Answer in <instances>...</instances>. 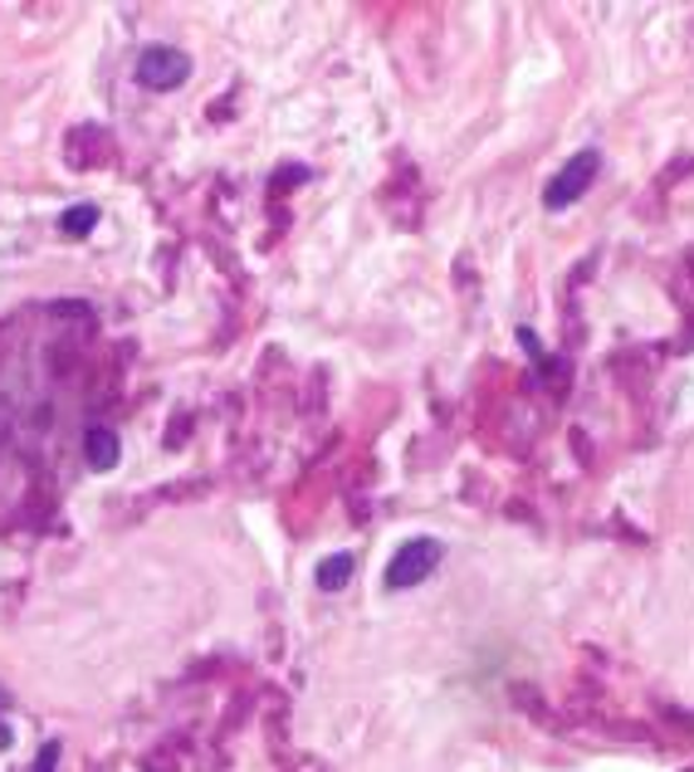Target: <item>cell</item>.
Listing matches in <instances>:
<instances>
[{
	"label": "cell",
	"mask_w": 694,
	"mask_h": 772,
	"mask_svg": "<svg viewBox=\"0 0 694 772\" xmlns=\"http://www.w3.org/2000/svg\"><path fill=\"white\" fill-rule=\"evenodd\" d=\"M597 172H602V152H597V147L572 152V157L558 166V176H552V182L543 186V206H548V210L578 206V200L587 196V186L597 182Z\"/></svg>",
	"instance_id": "6da1fadb"
},
{
	"label": "cell",
	"mask_w": 694,
	"mask_h": 772,
	"mask_svg": "<svg viewBox=\"0 0 694 772\" xmlns=\"http://www.w3.org/2000/svg\"><path fill=\"white\" fill-rule=\"evenodd\" d=\"M191 79V54L176 50V44H147L137 54V83L152 93H172Z\"/></svg>",
	"instance_id": "7a4b0ae2"
},
{
	"label": "cell",
	"mask_w": 694,
	"mask_h": 772,
	"mask_svg": "<svg viewBox=\"0 0 694 772\" xmlns=\"http://www.w3.org/2000/svg\"><path fill=\"white\" fill-rule=\"evenodd\" d=\"M435 563H441V543L435 538H406L402 548L392 553V563H386V587L392 591L416 587V581H426L435 573Z\"/></svg>",
	"instance_id": "3957f363"
},
{
	"label": "cell",
	"mask_w": 694,
	"mask_h": 772,
	"mask_svg": "<svg viewBox=\"0 0 694 772\" xmlns=\"http://www.w3.org/2000/svg\"><path fill=\"white\" fill-rule=\"evenodd\" d=\"M84 455H89L93 470H113L117 455H123L117 431H108V425H89V431H84Z\"/></svg>",
	"instance_id": "277c9868"
},
{
	"label": "cell",
	"mask_w": 694,
	"mask_h": 772,
	"mask_svg": "<svg viewBox=\"0 0 694 772\" xmlns=\"http://www.w3.org/2000/svg\"><path fill=\"white\" fill-rule=\"evenodd\" d=\"M352 573H358V557H352V553H333V557H323L319 573H313V577H319V587H323V591H343Z\"/></svg>",
	"instance_id": "5b68a950"
},
{
	"label": "cell",
	"mask_w": 694,
	"mask_h": 772,
	"mask_svg": "<svg viewBox=\"0 0 694 772\" xmlns=\"http://www.w3.org/2000/svg\"><path fill=\"white\" fill-rule=\"evenodd\" d=\"M93 220H99V206H93V200H84V206H69L64 216H59V230H64V235H89Z\"/></svg>",
	"instance_id": "8992f818"
},
{
	"label": "cell",
	"mask_w": 694,
	"mask_h": 772,
	"mask_svg": "<svg viewBox=\"0 0 694 772\" xmlns=\"http://www.w3.org/2000/svg\"><path fill=\"white\" fill-rule=\"evenodd\" d=\"M54 758H59V743L50 739V743H44V758L34 763V772H54Z\"/></svg>",
	"instance_id": "52a82bcc"
}]
</instances>
